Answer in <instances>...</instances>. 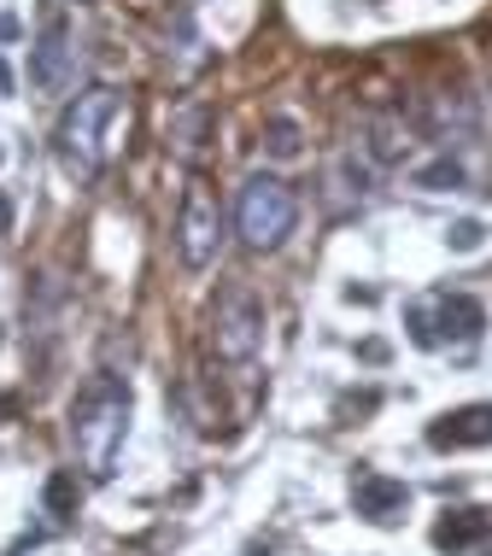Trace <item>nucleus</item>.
Segmentation results:
<instances>
[{
	"label": "nucleus",
	"mask_w": 492,
	"mask_h": 556,
	"mask_svg": "<svg viewBox=\"0 0 492 556\" xmlns=\"http://www.w3.org/2000/svg\"><path fill=\"white\" fill-rule=\"evenodd\" d=\"M129 433V387L112 381V375H94L83 387L77 410H71V445H77L88 475H112L117 445Z\"/></svg>",
	"instance_id": "1"
},
{
	"label": "nucleus",
	"mask_w": 492,
	"mask_h": 556,
	"mask_svg": "<svg viewBox=\"0 0 492 556\" xmlns=\"http://www.w3.org/2000/svg\"><path fill=\"white\" fill-rule=\"evenodd\" d=\"M117 117V88H83L77 100H71L65 124H59V164H65V176H77V182H94L100 176V159H106V124Z\"/></svg>",
	"instance_id": "2"
},
{
	"label": "nucleus",
	"mask_w": 492,
	"mask_h": 556,
	"mask_svg": "<svg viewBox=\"0 0 492 556\" xmlns=\"http://www.w3.org/2000/svg\"><path fill=\"white\" fill-rule=\"evenodd\" d=\"M293 217H300V200H293L288 182L276 176H247L241 200H235V229L252 252H276L281 240L293 235Z\"/></svg>",
	"instance_id": "3"
},
{
	"label": "nucleus",
	"mask_w": 492,
	"mask_h": 556,
	"mask_svg": "<svg viewBox=\"0 0 492 556\" xmlns=\"http://www.w3.org/2000/svg\"><path fill=\"white\" fill-rule=\"evenodd\" d=\"M217 240H223V205L212 182H193L182 188V212H176V252H182L188 269H205L217 258Z\"/></svg>",
	"instance_id": "4"
},
{
	"label": "nucleus",
	"mask_w": 492,
	"mask_h": 556,
	"mask_svg": "<svg viewBox=\"0 0 492 556\" xmlns=\"http://www.w3.org/2000/svg\"><path fill=\"white\" fill-rule=\"evenodd\" d=\"M212 345H217V357H229V364H247L252 352L264 345V305H258V293H247V288H229L217 299V311H212Z\"/></svg>",
	"instance_id": "5"
},
{
	"label": "nucleus",
	"mask_w": 492,
	"mask_h": 556,
	"mask_svg": "<svg viewBox=\"0 0 492 556\" xmlns=\"http://www.w3.org/2000/svg\"><path fill=\"white\" fill-rule=\"evenodd\" d=\"M77 65H83V53H77V41H71V24L53 18L36 36V53H29V83H36L41 94H71V88H77Z\"/></svg>",
	"instance_id": "6"
},
{
	"label": "nucleus",
	"mask_w": 492,
	"mask_h": 556,
	"mask_svg": "<svg viewBox=\"0 0 492 556\" xmlns=\"http://www.w3.org/2000/svg\"><path fill=\"white\" fill-rule=\"evenodd\" d=\"M352 504L364 521H376V528H393L399 516L411 509V486L393 475H376V469H357L352 475Z\"/></svg>",
	"instance_id": "7"
},
{
	"label": "nucleus",
	"mask_w": 492,
	"mask_h": 556,
	"mask_svg": "<svg viewBox=\"0 0 492 556\" xmlns=\"http://www.w3.org/2000/svg\"><path fill=\"white\" fill-rule=\"evenodd\" d=\"M434 451H469V445H492V404H464V410H445L428 428Z\"/></svg>",
	"instance_id": "8"
},
{
	"label": "nucleus",
	"mask_w": 492,
	"mask_h": 556,
	"mask_svg": "<svg viewBox=\"0 0 492 556\" xmlns=\"http://www.w3.org/2000/svg\"><path fill=\"white\" fill-rule=\"evenodd\" d=\"M487 533H492L487 509H445V521L434 528V545L440 551H469V545H481Z\"/></svg>",
	"instance_id": "9"
},
{
	"label": "nucleus",
	"mask_w": 492,
	"mask_h": 556,
	"mask_svg": "<svg viewBox=\"0 0 492 556\" xmlns=\"http://www.w3.org/2000/svg\"><path fill=\"white\" fill-rule=\"evenodd\" d=\"M487 328V311L475 305L469 293H452V299H440V334L445 340H475Z\"/></svg>",
	"instance_id": "10"
},
{
	"label": "nucleus",
	"mask_w": 492,
	"mask_h": 556,
	"mask_svg": "<svg viewBox=\"0 0 492 556\" xmlns=\"http://www.w3.org/2000/svg\"><path fill=\"white\" fill-rule=\"evenodd\" d=\"M41 504H48V516H53V521L77 516V504H83L77 475H53V480H48V492H41Z\"/></svg>",
	"instance_id": "11"
},
{
	"label": "nucleus",
	"mask_w": 492,
	"mask_h": 556,
	"mask_svg": "<svg viewBox=\"0 0 492 556\" xmlns=\"http://www.w3.org/2000/svg\"><path fill=\"white\" fill-rule=\"evenodd\" d=\"M264 147H270L276 159H300V124H293V117H270V124H264Z\"/></svg>",
	"instance_id": "12"
},
{
	"label": "nucleus",
	"mask_w": 492,
	"mask_h": 556,
	"mask_svg": "<svg viewBox=\"0 0 492 556\" xmlns=\"http://www.w3.org/2000/svg\"><path fill=\"white\" fill-rule=\"evenodd\" d=\"M457 182H464V164L457 159H434L416 170V188H457Z\"/></svg>",
	"instance_id": "13"
},
{
	"label": "nucleus",
	"mask_w": 492,
	"mask_h": 556,
	"mask_svg": "<svg viewBox=\"0 0 492 556\" xmlns=\"http://www.w3.org/2000/svg\"><path fill=\"white\" fill-rule=\"evenodd\" d=\"M452 247H457V252H475V247H481V223H457V229H452Z\"/></svg>",
	"instance_id": "14"
},
{
	"label": "nucleus",
	"mask_w": 492,
	"mask_h": 556,
	"mask_svg": "<svg viewBox=\"0 0 492 556\" xmlns=\"http://www.w3.org/2000/svg\"><path fill=\"white\" fill-rule=\"evenodd\" d=\"M0 235H12V200L0 193Z\"/></svg>",
	"instance_id": "15"
},
{
	"label": "nucleus",
	"mask_w": 492,
	"mask_h": 556,
	"mask_svg": "<svg viewBox=\"0 0 492 556\" xmlns=\"http://www.w3.org/2000/svg\"><path fill=\"white\" fill-rule=\"evenodd\" d=\"M7 88H12V71H7V65H0V94H7Z\"/></svg>",
	"instance_id": "16"
}]
</instances>
